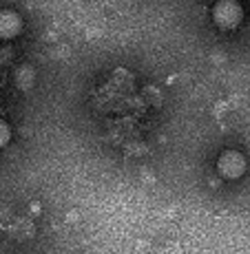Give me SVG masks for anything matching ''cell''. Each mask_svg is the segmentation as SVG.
<instances>
[{"mask_svg": "<svg viewBox=\"0 0 250 254\" xmlns=\"http://www.w3.org/2000/svg\"><path fill=\"white\" fill-rule=\"evenodd\" d=\"M217 170L224 179H239L246 173V159L237 150H226L217 159Z\"/></svg>", "mask_w": 250, "mask_h": 254, "instance_id": "cell-2", "label": "cell"}, {"mask_svg": "<svg viewBox=\"0 0 250 254\" xmlns=\"http://www.w3.org/2000/svg\"><path fill=\"white\" fill-rule=\"evenodd\" d=\"M9 139H11V130H9V126L4 124L2 120H0V148H2V146H7Z\"/></svg>", "mask_w": 250, "mask_h": 254, "instance_id": "cell-4", "label": "cell"}, {"mask_svg": "<svg viewBox=\"0 0 250 254\" xmlns=\"http://www.w3.org/2000/svg\"><path fill=\"white\" fill-rule=\"evenodd\" d=\"M242 7L237 0H219L213 7V20L219 29H235L242 22Z\"/></svg>", "mask_w": 250, "mask_h": 254, "instance_id": "cell-1", "label": "cell"}, {"mask_svg": "<svg viewBox=\"0 0 250 254\" xmlns=\"http://www.w3.org/2000/svg\"><path fill=\"white\" fill-rule=\"evenodd\" d=\"M22 29V20L16 11H0V38H16Z\"/></svg>", "mask_w": 250, "mask_h": 254, "instance_id": "cell-3", "label": "cell"}]
</instances>
